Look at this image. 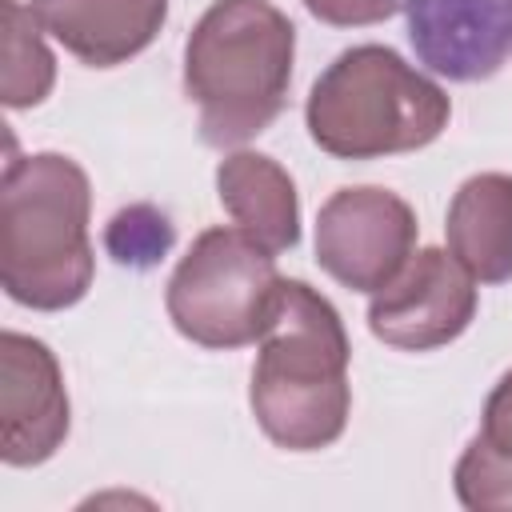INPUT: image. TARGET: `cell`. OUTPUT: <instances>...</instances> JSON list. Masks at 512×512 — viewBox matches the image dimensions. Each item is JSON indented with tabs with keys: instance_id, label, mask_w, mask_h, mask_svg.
Here are the masks:
<instances>
[{
	"instance_id": "obj_1",
	"label": "cell",
	"mask_w": 512,
	"mask_h": 512,
	"mask_svg": "<svg viewBox=\"0 0 512 512\" xmlns=\"http://www.w3.org/2000/svg\"><path fill=\"white\" fill-rule=\"evenodd\" d=\"M352 344L328 296L284 280L272 328L260 336L248 404L260 432L288 452H320L348 428Z\"/></svg>"
},
{
	"instance_id": "obj_2",
	"label": "cell",
	"mask_w": 512,
	"mask_h": 512,
	"mask_svg": "<svg viewBox=\"0 0 512 512\" xmlns=\"http://www.w3.org/2000/svg\"><path fill=\"white\" fill-rule=\"evenodd\" d=\"M92 184L64 152L12 156L0 176V284L32 312L88 296L96 252L88 236Z\"/></svg>"
},
{
	"instance_id": "obj_3",
	"label": "cell",
	"mask_w": 512,
	"mask_h": 512,
	"mask_svg": "<svg viewBox=\"0 0 512 512\" xmlns=\"http://www.w3.org/2000/svg\"><path fill=\"white\" fill-rule=\"evenodd\" d=\"M296 28L272 0H216L184 44V96L200 112V140L236 148L288 104Z\"/></svg>"
},
{
	"instance_id": "obj_4",
	"label": "cell",
	"mask_w": 512,
	"mask_h": 512,
	"mask_svg": "<svg viewBox=\"0 0 512 512\" xmlns=\"http://www.w3.org/2000/svg\"><path fill=\"white\" fill-rule=\"evenodd\" d=\"M452 116L448 92L388 44L344 48L312 84L308 136L336 160H384L428 148Z\"/></svg>"
},
{
	"instance_id": "obj_5",
	"label": "cell",
	"mask_w": 512,
	"mask_h": 512,
	"mask_svg": "<svg viewBox=\"0 0 512 512\" xmlns=\"http://www.w3.org/2000/svg\"><path fill=\"white\" fill-rule=\"evenodd\" d=\"M284 276L276 252L244 228H204L168 276L164 308L172 328L212 352L260 344L272 328Z\"/></svg>"
},
{
	"instance_id": "obj_6",
	"label": "cell",
	"mask_w": 512,
	"mask_h": 512,
	"mask_svg": "<svg viewBox=\"0 0 512 512\" xmlns=\"http://www.w3.org/2000/svg\"><path fill=\"white\" fill-rule=\"evenodd\" d=\"M416 212L376 184L336 188L316 216V264L352 292H380L416 252Z\"/></svg>"
},
{
	"instance_id": "obj_7",
	"label": "cell",
	"mask_w": 512,
	"mask_h": 512,
	"mask_svg": "<svg viewBox=\"0 0 512 512\" xmlns=\"http://www.w3.org/2000/svg\"><path fill=\"white\" fill-rule=\"evenodd\" d=\"M476 280L444 248H420L368 300V332L400 352H432L468 332Z\"/></svg>"
},
{
	"instance_id": "obj_8",
	"label": "cell",
	"mask_w": 512,
	"mask_h": 512,
	"mask_svg": "<svg viewBox=\"0 0 512 512\" xmlns=\"http://www.w3.org/2000/svg\"><path fill=\"white\" fill-rule=\"evenodd\" d=\"M72 424L56 352L24 332L0 336V460L32 468L56 456Z\"/></svg>"
},
{
	"instance_id": "obj_9",
	"label": "cell",
	"mask_w": 512,
	"mask_h": 512,
	"mask_svg": "<svg viewBox=\"0 0 512 512\" xmlns=\"http://www.w3.org/2000/svg\"><path fill=\"white\" fill-rule=\"evenodd\" d=\"M416 60L456 84L496 76L512 56V0H408Z\"/></svg>"
},
{
	"instance_id": "obj_10",
	"label": "cell",
	"mask_w": 512,
	"mask_h": 512,
	"mask_svg": "<svg viewBox=\"0 0 512 512\" xmlns=\"http://www.w3.org/2000/svg\"><path fill=\"white\" fill-rule=\"evenodd\" d=\"M40 28L88 68L140 56L168 20V0H28Z\"/></svg>"
},
{
	"instance_id": "obj_11",
	"label": "cell",
	"mask_w": 512,
	"mask_h": 512,
	"mask_svg": "<svg viewBox=\"0 0 512 512\" xmlns=\"http://www.w3.org/2000/svg\"><path fill=\"white\" fill-rule=\"evenodd\" d=\"M216 196L232 224L268 252H292L300 244V196L272 156L248 148L228 152L216 164Z\"/></svg>"
},
{
	"instance_id": "obj_12",
	"label": "cell",
	"mask_w": 512,
	"mask_h": 512,
	"mask_svg": "<svg viewBox=\"0 0 512 512\" xmlns=\"http://www.w3.org/2000/svg\"><path fill=\"white\" fill-rule=\"evenodd\" d=\"M448 252L472 272L476 284L512 280V176L476 172L448 204Z\"/></svg>"
},
{
	"instance_id": "obj_13",
	"label": "cell",
	"mask_w": 512,
	"mask_h": 512,
	"mask_svg": "<svg viewBox=\"0 0 512 512\" xmlns=\"http://www.w3.org/2000/svg\"><path fill=\"white\" fill-rule=\"evenodd\" d=\"M4 8V108H36L56 84V60L44 44V28L20 0H0Z\"/></svg>"
},
{
	"instance_id": "obj_14",
	"label": "cell",
	"mask_w": 512,
	"mask_h": 512,
	"mask_svg": "<svg viewBox=\"0 0 512 512\" xmlns=\"http://www.w3.org/2000/svg\"><path fill=\"white\" fill-rule=\"evenodd\" d=\"M452 488L472 512H512V456H500L480 436H472L456 460Z\"/></svg>"
},
{
	"instance_id": "obj_15",
	"label": "cell",
	"mask_w": 512,
	"mask_h": 512,
	"mask_svg": "<svg viewBox=\"0 0 512 512\" xmlns=\"http://www.w3.org/2000/svg\"><path fill=\"white\" fill-rule=\"evenodd\" d=\"M172 240H176V232H172L168 216L156 212L152 204H132V208L116 212L104 232V248L112 252L116 264H128V268H152L156 260H164Z\"/></svg>"
},
{
	"instance_id": "obj_16",
	"label": "cell",
	"mask_w": 512,
	"mask_h": 512,
	"mask_svg": "<svg viewBox=\"0 0 512 512\" xmlns=\"http://www.w3.org/2000/svg\"><path fill=\"white\" fill-rule=\"evenodd\" d=\"M320 24L332 28H364V24H380L388 16H396L408 0H300Z\"/></svg>"
},
{
	"instance_id": "obj_17",
	"label": "cell",
	"mask_w": 512,
	"mask_h": 512,
	"mask_svg": "<svg viewBox=\"0 0 512 512\" xmlns=\"http://www.w3.org/2000/svg\"><path fill=\"white\" fill-rule=\"evenodd\" d=\"M492 452L512 456V368L492 384L484 412H480V432H476Z\"/></svg>"
}]
</instances>
